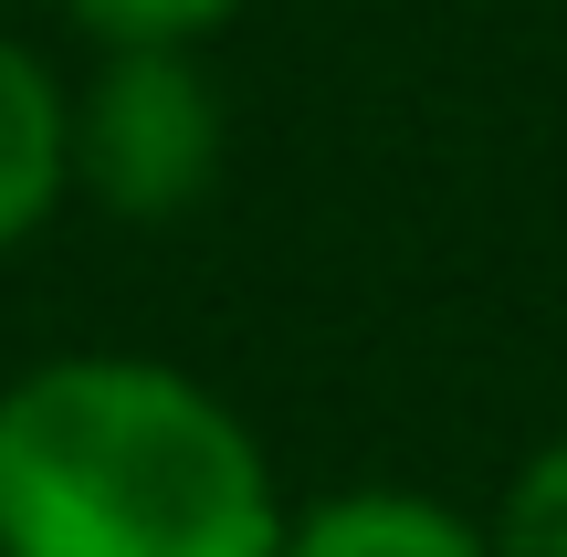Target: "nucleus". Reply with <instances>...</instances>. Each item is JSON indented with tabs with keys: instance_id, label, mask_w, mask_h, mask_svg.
<instances>
[{
	"instance_id": "2",
	"label": "nucleus",
	"mask_w": 567,
	"mask_h": 557,
	"mask_svg": "<svg viewBox=\"0 0 567 557\" xmlns=\"http://www.w3.org/2000/svg\"><path fill=\"white\" fill-rule=\"evenodd\" d=\"M231 116L200 53H95L74 84V200L105 221H179L221 189Z\"/></svg>"
},
{
	"instance_id": "6",
	"label": "nucleus",
	"mask_w": 567,
	"mask_h": 557,
	"mask_svg": "<svg viewBox=\"0 0 567 557\" xmlns=\"http://www.w3.org/2000/svg\"><path fill=\"white\" fill-rule=\"evenodd\" d=\"M484 537H494V557H567V432L515 463V484H505Z\"/></svg>"
},
{
	"instance_id": "1",
	"label": "nucleus",
	"mask_w": 567,
	"mask_h": 557,
	"mask_svg": "<svg viewBox=\"0 0 567 557\" xmlns=\"http://www.w3.org/2000/svg\"><path fill=\"white\" fill-rule=\"evenodd\" d=\"M252 421L137 348H63L0 390V557H274Z\"/></svg>"
},
{
	"instance_id": "4",
	"label": "nucleus",
	"mask_w": 567,
	"mask_h": 557,
	"mask_svg": "<svg viewBox=\"0 0 567 557\" xmlns=\"http://www.w3.org/2000/svg\"><path fill=\"white\" fill-rule=\"evenodd\" d=\"M274 557H494V537L473 516H452L442 495H410V484H358V495H326L284 526Z\"/></svg>"
},
{
	"instance_id": "5",
	"label": "nucleus",
	"mask_w": 567,
	"mask_h": 557,
	"mask_svg": "<svg viewBox=\"0 0 567 557\" xmlns=\"http://www.w3.org/2000/svg\"><path fill=\"white\" fill-rule=\"evenodd\" d=\"M95 53H210L252 0H53Z\"/></svg>"
},
{
	"instance_id": "3",
	"label": "nucleus",
	"mask_w": 567,
	"mask_h": 557,
	"mask_svg": "<svg viewBox=\"0 0 567 557\" xmlns=\"http://www.w3.org/2000/svg\"><path fill=\"white\" fill-rule=\"evenodd\" d=\"M74 200V84L0 21V252Z\"/></svg>"
}]
</instances>
